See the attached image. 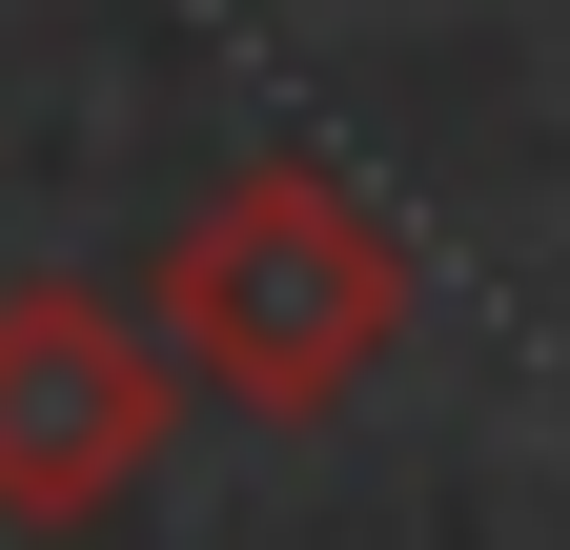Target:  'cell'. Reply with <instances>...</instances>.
Here are the masks:
<instances>
[{
	"label": "cell",
	"instance_id": "cell-1",
	"mask_svg": "<svg viewBox=\"0 0 570 550\" xmlns=\"http://www.w3.org/2000/svg\"><path fill=\"white\" fill-rule=\"evenodd\" d=\"M142 326H164L184 387L225 407H346L387 347H407V245L346 204L326 164H245L204 225H164V265H142Z\"/></svg>",
	"mask_w": 570,
	"mask_h": 550
},
{
	"label": "cell",
	"instance_id": "cell-2",
	"mask_svg": "<svg viewBox=\"0 0 570 550\" xmlns=\"http://www.w3.org/2000/svg\"><path fill=\"white\" fill-rule=\"evenodd\" d=\"M184 429L164 326L102 286H0V530H102Z\"/></svg>",
	"mask_w": 570,
	"mask_h": 550
}]
</instances>
